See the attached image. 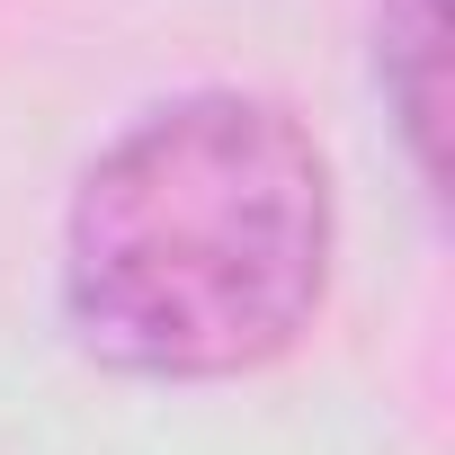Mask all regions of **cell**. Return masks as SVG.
Here are the masks:
<instances>
[{"label":"cell","mask_w":455,"mask_h":455,"mask_svg":"<svg viewBox=\"0 0 455 455\" xmlns=\"http://www.w3.org/2000/svg\"><path fill=\"white\" fill-rule=\"evenodd\" d=\"M331 233V161L295 108L188 90L81 170L63 205V322L116 375H251L322 313Z\"/></svg>","instance_id":"6da1fadb"},{"label":"cell","mask_w":455,"mask_h":455,"mask_svg":"<svg viewBox=\"0 0 455 455\" xmlns=\"http://www.w3.org/2000/svg\"><path fill=\"white\" fill-rule=\"evenodd\" d=\"M375 81H384V108H393L419 179H437V134H446V10L437 0H384Z\"/></svg>","instance_id":"7a4b0ae2"}]
</instances>
